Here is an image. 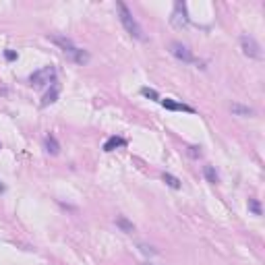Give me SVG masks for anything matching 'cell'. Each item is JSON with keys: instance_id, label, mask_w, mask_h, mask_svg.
<instances>
[{"instance_id": "cell-1", "label": "cell", "mask_w": 265, "mask_h": 265, "mask_svg": "<svg viewBox=\"0 0 265 265\" xmlns=\"http://www.w3.org/2000/svg\"><path fill=\"white\" fill-rule=\"evenodd\" d=\"M50 39H52V44H56L75 65H81V67H83V65L89 63V52L83 50V48H79L73 39H69V37H65V35H52Z\"/></svg>"}, {"instance_id": "cell-2", "label": "cell", "mask_w": 265, "mask_h": 265, "mask_svg": "<svg viewBox=\"0 0 265 265\" xmlns=\"http://www.w3.org/2000/svg\"><path fill=\"white\" fill-rule=\"evenodd\" d=\"M116 9H118V19H120L123 27L127 29V33H129L131 37L139 39V42H145L147 37L143 35V29H141V25L137 23V19L133 17V13L129 11V7H127L125 3H116Z\"/></svg>"}, {"instance_id": "cell-3", "label": "cell", "mask_w": 265, "mask_h": 265, "mask_svg": "<svg viewBox=\"0 0 265 265\" xmlns=\"http://www.w3.org/2000/svg\"><path fill=\"white\" fill-rule=\"evenodd\" d=\"M56 81V69L54 67H44L39 71H35L31 77H29V83L35 85V87H44V85H52Z\"/></svg>"}, {"instance_id": "cell-4", "label": "cell", "mask_w": 265, "mask_h": 265, "mask_svg": "<svg viewBox=\"0 0 265 265\" xmlns=\"http://www.w3.org/2000/svg\"><path fill=\"white\" fill-rule=\"evenodd\" d=\"M170 54H172L174 58L187 63V65H199V60L193 56V52H191L182 42H172V44H170Z\"/></svg>"}, {"instance_id": "cell-5", "label": "cell", "mask_w": 265, "mask_h": 265, "mask_svg": "<svg viewBox=\"0 0 265 265\" xmlns=\"http://www.w3.org/2000/svg\"><path fill=\"white\" fill-rule=\"evenodd\" d=\"M170 23L176 27V29H185L189 25V11H187V5L185 3H178L174 5V11H172V17H170Z\"/></svg>"}, {"instance_id": "cell-6", "label": "cell", "mask_w": 265, "mask_h": 265, "mask_svg": "<svg viewBox=\"0 0 265 265\" xmlns=\"http://www.w3.org/2000/svg\"><path fill=\"white\" fill-rule=\"evenodd\" d=\"M240 48H242V52H244V56H249V58H261V46L257 44L255 37L242 35V37H240Z\"/></svg>"}, {"instance_id": "cell-7", "label": "cell", "mask_w": 265, "mask_h": 265, "mask_svg": "<svg viewBox=\"0 0 265 265\" xmlns=\"http://www.w3.org/2000/svg\"><path fill=\"white\" fill-rule=\"evenodd\" d=\"M160 104L164 106L166 110H172V112H195L191 106H187V104H182V101H176V99H170V97H166V99H160Z\"/></svg>"}, {"instance_id": "cell-8", "label": "cell", "mask_w": 265, "mask_h": 265, "mask_svg": "<svg viewBox=\"0 0 265 265\" xmlns=\"http://www.w3.org/2000/svg\"><path fill=\"white\" fill-rule=\"evenodd\" d=\"M58 93H60V85L54 81V83H52L50 85V91L44 95V99H42V106H44V108H46V106H50V104H54L56 99H58Z\"/></svg>"}, {"instance_id": "cell-9", "label": "cell", "mask_w": 265, "mask_h": 265, "mask_svg": "<svg viewBox=\"0 0 265 265\" xmlns=\"http://www.w3.org/2000/svg\"><path fill=\"white\" fill-rule=\"evenodd\" d=\"M127 145V141L123 139V137H116V135H112V137H108L106 139V143H104V151H114V149H118V147H125Z\"/></svg>"}, {"instance_id": "cell-10", "label": "cell", "mask_w": 265, "mask_h": 265, "mask_svg": "<svg viewBox=\"0 0 265 265\" xmlns=\"http://www.w3.org/2000/svg\"><path fill=\"white\" fill-rule=\"evenodd\" d=\"M203 176H205V180L211 182V185H218V182H220V174L216 172L214 166H205V168H203Z\"/></svg>"}, {"instance_id": "cell-11", "label": "cell", "mask_w": 265, "mask_h": 265, "mask_svg": "<svg viewBox=\"0 0 265 265\" xmlns=\"http://www.w3.org/2000/svg\"><path fill=\"white\" fill-rule=\"evenodd\" d=\"M44 143H46L48 153H52V155H56V153L60 151V145H58V141H56V137H54V135H48Z\"/></svg>"}, {"instance_id": "cell-12", "label": "cell", "mask_w": 265, "mask_h": 265, "mask_svg": "<svg viewBox=\"0 0 265 265\" xmlns=\"http://www.w3.org/2000/svg\"><path fill=\"white\" fill-rule=\"evenodd\" d=\"M232 114H236V116H253L255 112H253V108H249V106H242V104H232Z\"/></svg>"}, {"instance_id": "cell-13", "label": "cell", "mask_w": 265, "mask_h": 265, "mask_svg": "<svg viewBox=\"0 0 265 265\" xmlns=\"http://www.w3.org/2000/svg\"><path fill=\"white\" fill-rule=\"evenodd\" d=\"M116 226L125 232V234H133L135 232V226H133V222H129L127 218H116Z\"/></svg>"}, {"instance_id": "cell-14", "label": "cell", "mask_w": 265, "mask_h": 265, "mask_svg": "<svg viewBox=\"0 0 265 265\" xmlns=\"http://www.w3.org/2000/svg\"><path fill=\"white\" fill-rule=\"evenodd\" d=\"M162 180L170 187V189H180L182 185H180V180L176 178V176H172V174H168V172H164V176H162Z\"/></svg>"}, {"instance_id": "cell-15", "label": "cell", "mask_w": 265, "mask_h": 265, "mask_svg": "<svg viewBox=\"0 0 265 265\" xmlns=\"http://www.w3.org/2000/svg\"><path fill=\"white\" fill-rule=\"evenodd\" d=\"M141 93H143L145 97H149V99H162V97H160V93H157L155 89H149V87H143V89H141Z\"/></svg>"}, {"instance_id": "cell-16", "label": "cell", "mask_w": 265, "mask_h": 265, "mask_svg": "<svg viewBox=\"0 0 265 265\" xmlns=\"http://www.w3.org/2000/svg\"><path fill=\"white\" fill-rule=\"evenodd\" d=\"M249 209L253 211V214H255V216H261V205H259V201L251 199V201H249Z\"/></svg>"}, {"instance_id": "cell-17", "label": "cell", "mask_w": 265, "mask_h": 265, "mask_svg": "<svg viewBox=\"0 0 265 265\" xmlns=\"http://www.w3.org/2000/svg\"><path fill=\"white\" fill-rule=\"evenodd\" d=\"M139 249H141V253H143V255H149V257L157 255V251H155L153 247H149V244H143V242H141V244H139Z\"/></svg>"}, {"instance_id": "cell-18", "label": "cell", "mask_w": 265, "mask_h": 265, "mask_svg": "<svg viewBox=\"0 0 265 265\" xmlns=\"http://www.w3.org/2000/svg\"><path fill=\"white\" fill-rule=\"evenodd\" d=\"M189 155H191V157H199V155H201V147H195V145L189 147Z\"/></svg>"}, {"instance_id": "cell-19", "label": "cell", "mask_w": 265, "mask_h": 265, "mask_svg": "<svg viewBox=\"0 0 265 265\" xmlns=\"http://www.w3.org/2000/svg\"><path fill=\"white\" fill-rule=\"evenodd\" d=\"M5 56H7V60H15V58H17V52L7 50V52H5Z\"/></svg>"}, {"instance_id": "cell-20", "label": "cell", "mask_w": 265, "mask_h": 265, "mask_svg": "<svg viewBox=\"0 0 265 265\" xmlns=\"http://www.w3.org/2000/svg\"><path fill=\"white\" fill-rule=\"evenodd\" d=\"M0 191H5V187H3V185H0Z\"/></svg>"}, {"instance_id": "cell-21", "label": "cell", "mask_w": 265, "mask_h": 265, "mask_svg": "<svg viewBox=\"0 0 265 265\" xmlns=\"http://www.w3.org/2000/svg\"><path fill=\"white\" fill-rule=\"evenodd\" d=\"M145 265H153V263H145Z\"/></svg>"}]
</instances>
